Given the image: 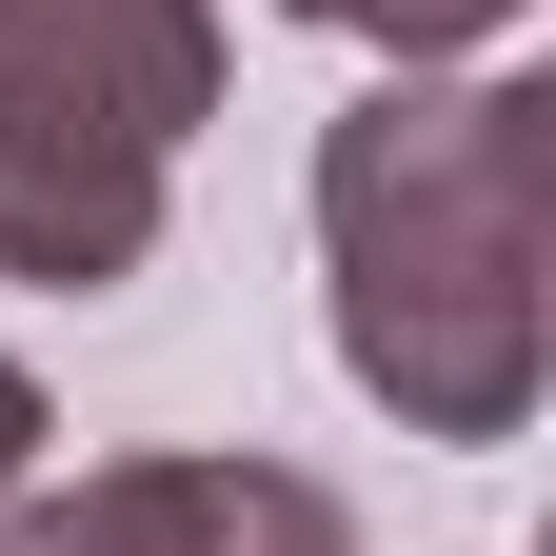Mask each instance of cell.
<instances>
[{
    "label": "cell",
    "instance_id": "1",
    "mask_svg": "<svg viewBox=\"0 0 556 556\" xmlns=\"http://www.w3.org/2000/svg\"><path fill=\"white\" fill-rule=\"evenodd\" d=\"M536 80H397L318 139V239H338V358L417 438H517L536 417Z\"/></svg>",
    "mask_w": 556,
    "mask_h": 556
},
{
    "label": "cell",
    "instance_id": "3",
    "mask_svg": "<svg viewBox=\"0 0 556 556\" xmlns=\"http://www.w3.org/2000/svg\"><path fill=\"white\" fill-rule=\"evenodd\" d=\"M0 556H338V497L299 457H139V477L0 517Z\"/></svg>",
    "mask_w": 556,
    "mask_h": 556
},
{
    "label": "cell",
    "instance_id": "5",
    "mask_svg": "<svg viewBox=\"0 0 556 556\" xmlns=\"http://www.w3.org/2000/svg\"><path fill=\"white\" fill-rule=\"evenodd\" d=\"M21 457H40V378L0 358V497H21Z\"/></svg>",
    "mask_w": 556,
    "mask_h": 556
},
{
    "label": "cell",
    "instance_id": "2",
    "mask_svg": "<svg viewBox=\"0 0 556 556\" xmlns=\"http://www.w3.org/2000/svg\"><path fill=\"white\" fill-rule=\"evenodd\" d=\"M199 100H219L199 0H0V278H60V299L139 278Z\"/></svg>",
    "mask_w": 556,
    "mask_h": 556
},
{
    "label": "cell",
    "instance_id": "4",
    "mask_svg": "<svg viewBox=\"0 0 556 556\" xmlns=\"http://www.w3.org/2000/svg\"><path fill=\"white\" fill-rule=\"evenodd\" d=\"M299 21H338V40H397V60H417V40H477V21H517V0H299Z\"/></svg>",
    "mask_w": 556,
    "mask_h": 556
}]
</instances>
